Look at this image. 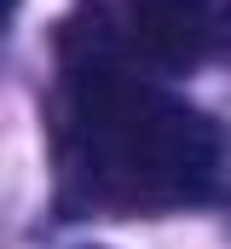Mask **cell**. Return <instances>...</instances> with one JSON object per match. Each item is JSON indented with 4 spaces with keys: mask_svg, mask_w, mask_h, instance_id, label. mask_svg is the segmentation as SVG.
Masks as SVG:
<instances>
[{
    "mask_svg": "<svg viewBox=\"0 0 231 249\" xmlns=\"http://www.w3.org/2000/svg\"><path fill=\"white\" fill-rule=\"evenodd\" d=\"M58 151L69 191L110 214H168L214 197L220 133L202 110L156 87L127 29L87 0L64 29Z\"/></svg>",
    "mask_w": 231,
    "mask_h": 249,
    "instance_id": "obj_1",
    "label": "cell"
},
{
    "mask_svg": "<svg viewBox=\"0 0 231 249\" xmlns=\"http://www.w3.org/2000/svg\"><path fill=\"white\" fill-rule=\"evenodd\" d=\"M127 41L150 70H191L214 47V0H127Z\"/></svg>",
    "mask_w": 231,
    "mask_h": 249,
    "instance_id": "obj_2",
    "label": "cell"
}]
</instances>
